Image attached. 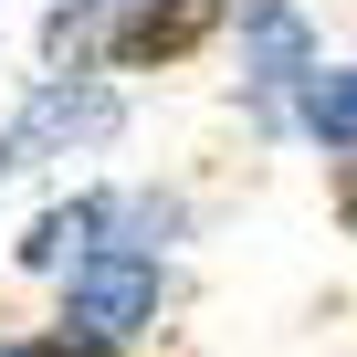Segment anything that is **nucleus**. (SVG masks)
Segmentation results:
<instances>
[{"mask_svg": "<svg viewBox=\"0 0 357 357\" xmlns=\"http://www.w3.org/2000/svg\"><path fill=\"white\" fill-rule=\"evenodd\" d=\"M116 137V95L105 84H43L32 105H22V147H105Z\"/></svg>", "mask_w": 357, "mask_h": 357, "instance_id": "obj_4", "label": "nucleus"}, {"mask_svg": "<svg viewBox=\"0 0 357 357\" xmlns=\"http://www.w3.org/2000/svg\"><path fill=\"white\" fill-rule=\"evenodd\" d=\"M147 315H158V252H116V242H95V252L74 263V294H63V336H53V357H116Z\"/></svg>", "mask_w": 357, "mask_h": 357, "instance_id": "obj_1", "label": "nucleus"}, {"mask_svg": "<svg viewBox=\"0 0 357 357\" xmlns=\"http://www.w3.org/2000/svg\"><path fill=\"white\" fill-rule=\"evenodd\" d=\"M0 357H53V347H0Z\"/></svg>", "mask_w": 357, "mask_h": 357, "instance_id": "obj_8", "label": "nucleus"}, {"mask_svg": "<svg viewBox=\"0 0 357 357\" xmlns=\"http://www.w3.org/2000/svg\"><path fill=\"white\" fill-rule=\"evenodd\" d=\"M242 74H252V105H263L273 126H284L294 95L315 84V43H305V22L284 11V0H252V63H242Z\"/></svg>", "mask_w": 357, "mask_h": 357, "instance_id": "obj_2", "label": "nucleus"}, {"mask_svg": "<svg viewBox=\"0 0 357 357\" xmlns=\"http://www.w3.org/2000/svg\"><path fill=\"white\" fill-rule=\"evenodd\" d=\"M305 126L326 137V158H357V74H326V63H315V84H305Z\"/></svg>", "mask_w": 357, "mask_h": 357, "instance_id": "obj_6", "label": "nucleus"}, {"mask_svg": "<svg viewBox=\"0 0 357 357\" xmlns=\"http://www.w3.org/2000/svg\"><path fill=\"white\" fill-rule=\"evenodd\" d=\"M95 22H105V0H63V11L43 22V53H53V63H84V43H95Z\"/></svg>", "mask_w": 357, "mask_h": 357, "instance_id": "obj_7", "label": "nucleus"}, {"mask_svg": "<svg viewBox=\"0 0 357 357\" xmlns=\"http://www.w3.org/2000/svg\"><path fill=\"white\" fill-rule=\"evenodd\" d=\"M221 32V0H126L116 11V63L147 74V63H178Z\"/></svg>", "mask_w": 357, "mask_h": 357, "instance_id": "obj_3", "label": "nucleus"}, {"mask_svg": "<svg viewBox=\"0 0 357 357\" xmlns=\"http://www.w3.org/2000/svg\"><path fill=\"white\" fill-rule=\"evenodd\" d=\"M105 221H116L105 200L43 211V221H32V242H22V263H32V273H63V263H84V252H95V231H105Z\"/></svg>", "mask_w": 357, "mask_h": 357, "instance_id": "obj_5", "label": "nucleus"}, {"mask_svg": "<svg viewBox=\"0 0 357 357\" xmlns=\"http://www.w3.org/2000/svg\"><path fill=\"white\" fill-rule=\"evenodd\" d=\"M347 211H357V178H347Z\"/></svg>", "mask_w": 357, "mask_h": 357, "instance_id": "obj_9", "label": "nucleus"}]
</instances>
